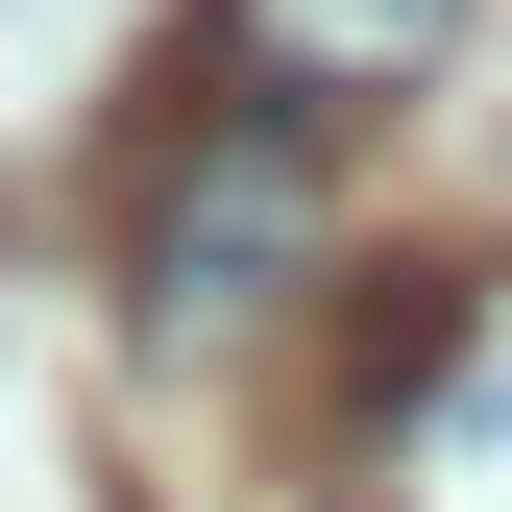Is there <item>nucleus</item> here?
Listing matches in <instances>:
<instances>
[{"mask_svg": "<svg viewBox=\"0 0 512 512\" xmlns=\"http://www.w3.org/2000/svg\"><path fill=\"white\" fill-rule=\"evenodd\" d=\"M391 512H512V269L439 293V342L391 391Z\"/></svg>", "mask_w": 512, "mask_h": 512, "instance_id": "7ed1b4c3", "label": "nucleus"}, {"mask_svg": "<svg viewBox=\"0 0 512 512\" xmlns=\"http://www.w3.org/2000/svg\"><path fill=\"white\" fill-rule=\"evenodd\" d=\"M317 269V122L293 98H171L147 171H122V317L147 342H244Z\"/></svg>", "mask_w": 512, "mask_h": 512, "instance_id": "f257e3e1", "label": "nucleus"}, {"mask_svg": "<svg viewBox=\"0 0 512 512\" xmlns=\"http://www.w3.org/2000/svg\"><path fill=\"white\" fill-rule=\"evenodd\" d=\"M196 49L244 98H293V122H415L439 74H464V0H220Z\"/></svg>", "mask_w": 512, "mask_h": 512, "instance_id": "f03ea898", "label": "nucleus"}]
</instances>
